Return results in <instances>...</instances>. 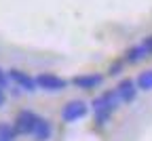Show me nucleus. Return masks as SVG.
<instances>
[{
  "instance_id": "nucleus-1",
  "label": "nucleus",
  "mask_w": 152,
  "mask_h": 141,
  "mask_svg": "<svg viewBox=\"0 0 152 141\" xmlns=\"http://www.w3.org/2000/svg\"><path fill=\"white\" fill-rule=\"evenodd\" d=\"M121 105V99L114 91H104L99 97H95L91 101V108H93V116H95V124L97 126H106L110 122L112 114L118 110Z\"/></svg>"
},
{
  "instance_id": "nucleus-2",
  "label": "nucleus",
  "mask_w": 152,
  "mask_h": 141,
  "mask_svg": "<svg viewBox=\"0 0 152 141\" xmlns=\"http://www.w3.org/2000/svg\"><path fill=\"white\" fill-rule=\"evenodd\" d=\"M34 80H36V86L40 91H45V93H61V91L68 89V80H64L57 74H51V72L38 74Z\"/></svg>"
},
{
  "instance_id": "nucleus-3",
  "label": "nucleus",
  "mask_w": 152,
  "mask_h": 141,
  "mask_svg": "<svg viewBox=\"0 0 152 141\" xmlns=\"http://www.w3.org/2000/svg\"><path fill=\"white\" fill-rule=\"evenodd\" d=\"M87 114H89V105H87V101H83V99H72V101H68L61 108V120L66 124L78 122V120H83Z\"/></svg>"
},
{
  "instance_id": "nucleus-4",
  "label": "nucleus",
  "mask_w": 152,
  "mask_h": 141,
  "mask_svg": "<svg viewBox=\"0 0 152 141\" xmlns=\"http://www.w3.org/2000/svg\"><path fill=\"white\" fill-rule=\"evenodd\" d=\"M9 80H11V84H15L21 93H36L38 91L34 76H30L28 72L19 70V68H11L9 70Z\"/></svg>"
},
{
  "instance_id": "nucleus-5",
  "label": "nucleus",
  "mask_w": 152,
  "mask_h": 141,
  "mask_svg": "<svg viewBox=\"0 0 152 141\" xmlns=\"http://www.w3.org/2000/svg\"><path fill=\"white\" fill-rule=\"evenodd\" d=\"M38 118H40V116H38L36 112H32V110H21V112H19L17 118H15V124H13L17 137H19V135L30 137L32 131H34V126H36V120H38Z\"/></svg>"
},
{
  "instance_id": "nucleus-6",
  "label": "nucleus",
  "mask_w": 152,
  "mask_h": 141,
  "mask_svg": "<svg viewBox=\"0 0 152 141\" xmlns=\"http://www.w3.org/2000/svg\"><path fill=\"white\" fill-rule=\"evenodd\" d=\"M104 76L102 74H78L72 78V86L80 89V91H93V89H99L104 84Z\"/></svg>"
},
{
  "instance_id": "nucleus-7",
  "label": "nucleus",
  "mask_w": 152,
  "mask_h": 141,
  "mask_svg": "<svg viewBox=\"0 0 152 141\" xmlns=\"http://www.w3.org/2000/svg\"><path fill=\"white\" fill-rule=\"evenodd\" d=\"M114 93L118 95L121 103H133V101H135V97H137V86H135V80H131V78L121 80V82L116 84V89H114Z\"/></svg>"
},
{
  "instance_id": "nucleus-8",
  "label": "nucleus",
  "mask_w": 152,
  "mask_h": 141,
  "mask_svg": "<svg viewBox=\"0 0 152 141\" xmlns=\"http://www.w3.org/2000/svg\"><path fill=\"white\" fill-rule=\"evenodd\" d=\"M34 141H49L51 137H53V124H51V120H47V118H38L36 120V126H34V131H32V135H30Z\"/></svg>"
},
{
  "instance_id": "nucleus-9",
  "label": "nucleus",
  "mask_w": 152,
  "mask_h": 141,
  "mask_svg": "<svg viewBox=\"0 0 152 141\" xmlns=\"http://www.w3.org/2000/svg\"><path fill=\"white\" fill-rule=\"evenodd\" d=\"M148 57H150V55H148V51L144 49V44H135V47L127 49L123 61H125V63H140V61H144V59H148Z\"/></svg>"
},
{
  "instance_id": "nucleus-10",
  "label": "nucleus",
  "mask_w": 152,
  "mask_h": 141,
  "mask_svg": "<svg viewBox=\"0 0 152 141\" xmlns=\"http://www.w3.org/2000/svg\"><path fill=\"white\" fill-rule=\"evenodd\" d=\"M135 86L137 91H152V70L140 72V76L135 78Z\"/></svg>"
},
{
  "instance_id": "nucleus-11",
  "label": "nucleus",
  "mask_w": 152,
  "mask_h": 141,
  "mask_svg": "<svg viewBox=\"0 0 152 141\" xmlns=\"http://www.w3.org/2000/svg\"><path fill=\"white\" fill-rule=\"evenodd\" d=\"M15 139H17V133H15L13 124L0 122V141H15Z\"/></svg>"
},
{
  "instance_id": "nucleus-12",
  "label": "nucleus",
  "mask_w": 152,
  "mask_h": 141,
  "mask_svg": "<svg viewBox=\"0 0 152 141\" xmlns=\"http://www.w3.org/2000/svg\"><path fill=\"white\" fill-rule=\"evenodd\" d=\"M0 89L2 91H9L11 89V80H9V72L4 68H0Z\"/></svg>"
},
{
  "instance_id": "nucleus-13",
  "label": "nucleus",
  "mask_w": 152,
  "mask_h": 141,
  "mask_svg": "<svg viewBox=\"0 0 152 141\" xmlns=\"http://www.w3.org/2000/svg\"><path fill=\"white\" fill-rule=\"evenodd\" d=\"M123 68H125V61L121 59V61H114L112 65H110V72H108V76H118L121 72H123Z\"/></svg>"
},
{
  "instance_id": "nucleus-14",
  "label": "nucleus",
  "mask_w": 152,
  "mask_h": 141,
  "mask_svg": "<svg viewBox=\"0 0 152 141\" xmlns=\"http://www.w3.org/2000/svg\"><path fill=\"white\" fill-rule=\"evenodd\" d=\"M142 44H144V49L148 51V55H152V34L144 38V42H142Z\"/></svg>"
},
{
  "instance_id": "nucleus-15",
  "label": "nucleus",
  "mask_w": 152,
  "mask_h": 141,
  "mask_svg": "<svg viewBox=\"0 0 152 141\" xmlns=\"http://www.w3.org/2000/svg\"><path fill=\"white\" fill-rule=\"evenodd\" d=\"M4 103H7V91L0 89V108H4Z\"/></svg>"
}]
</instances>
